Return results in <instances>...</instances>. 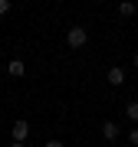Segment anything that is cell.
I'll return each instance as SVG.
<instances>
[{
    "instance_id": "cell-5",
    "label": "cell",
    "mask_w": 138,
    "mask_h": 147,
    "mask_svg": "<svg viewBox=\"0 0 138 147\" xmlns=\"http://www.w3.org/2000/svg\"><path fill=\"white\" fill-rule=\"evenodd\" d=\"M118 134H122V131H118L115 121H102V137H105V141H115Z\"/></svg>"
},
{
    "instance_id": "cell-4",
    "label": "cell",
    "mask_w": 138,
    "mask_h": 147,
    "mask_svg": "<svg viewBox=\"0 0 138 147\" xmlns=\"http://www.w3.org/2000/svg\"><path fill=\"white\" fill-rule=\"evenodd\" d=\"M7 72H10L13 79H23V75H27V62H23V59H10V65H7Z\"/></svg>"
},
{
    "instance_id": "cell-2",
    "label": "cell",
    "mask_w": 138,
    "mask_h": 147,
    "mask_svg": "<svg viewBox=\"0 0 138 147\" xmlns=\"http://www.w3.org/2000/svg\"><path fill=\"white\" fill-rule=\"evenodd\" d=\"M13 144H23V141H27V137H30V121H23V118H16L13 121Z\"/></svg>"
},
{
    "instance_id": "cell-6",
    "label": "cell",
    "mask_w": 138,
    "mask_h": 147,
    "mask_svg": "<svg viewBox=\"0 0 138 147\" xmlns=\"http://www.w3.org/2000/svg\"><path fill=\"white\" fill-rule=\"evenodd\" d=\"M138 13V3H118V16H135Z\"/></svg>"
},
{
    "instance_id": "cell-11",
    "label": "cell",
    "mask_w": 138,
    "mask_h": 147,
    "mask_svg": "<svg viewBox=\"0 0 138 147\" xmlns=\"http://www.w3.org/2000/svg\"><path fill=\"white\" fill-rule=\"evenodd\" d=\"M10 147H27V144H10Z\"/></svg>"
},
{
    "instance_id": "cell-12",
    "label": "cell",
    "mask_w": 138,
    "mask_h": 147,
    "mask_svg": "<svg viewBox=\"0 0 138 147\" xmlns=\"http://www.w3.org/2000/svg\"><path fill=\"white\" fill-rule=\"evenodd\" d=\"M135 69H138V53H135Z\"/></svg>"
},
{
    "instance_id": "cell-8",
    "label": "cell",
    "mask_w": 138,
    "mask_h": 147,
    "mask_svg": "<svg viewBox=\"0 0 138 147\" xmlns=\"http://www.w3.org/2000/svg\"><path fill=\"white\" fill-rule=\"evenodd\" d=\"M10 13V0H0V16H7Z\"/></svg>"
},
{
    "instance_id": "cell-3",
    "label": "cell",
    "mask_w": 138,
    "mask_h": 147,
    "mask_svg": "<svg viewBox=\"0 0 138 147\" xmlns=\"http://www.w3.org/2000/svg\"><path fill=\"white\" fill-rule=\"evenodd\" d=\"M105 82L115 85V88H118V85H125V69H122V65H112L109 72H105Z\"/></svg>"
},
{
    "instance_id": "cell-7",
    "label": "cell",
    "mask_w": 138,
    "mask_h": 147,
    "mask_svg": "<svg viewBox=\"0 0 138 147\" xmlns=\"http://www.w3.org/2000/svg\"><path fill=\"white\" fill-rule=\"evenodd\" d=\"M125 115H128V121H138V101H128V105H125Z\"/></svg>"
},
{
    "instance_id": "cell-9",
    "label": "cell",
    "mask_w": 138,
    "mask_h": 147,
    "mask_svg": "<svg viewBox=\"0 0 138 147\" xmlns=\"http://www.w3.org/2000/svg\"><path fill=\"white\" fill-rule=\"evenodd\" d=\"M128 141H132V144L138 147V127H132V131H128Z\"/></svg>"
},
{
    "instance_id": "cell-1",
    "label": "cell",
    "mask_w": 138,
    "mask_h": 147,
    "mask_svg": "<svg viewBox=\"0 0 138 147\" xmlns=\"http://www.w3.org/2000/svg\"><path fill=\"white\" fill-rule=\"evenodd\" d=\"M66 42H69V49H82L85 42H89L85 26H69V30H66Z\"/></svg>"
},
{
    "instance_id": "cell-10",
    "label": "cell",
    "mask_w": 138,
    "mask_h": 147,
    "mask_svg": "<svg viewBox=\"0 0 138 147\" xmlns=\"http://www.w3.org/2000/svg\"><path fill=\"white\" fill-rule=\"evenodd\" d=\"M46 147H63V141H46Z\"/></svg>"
}]
</instances>
